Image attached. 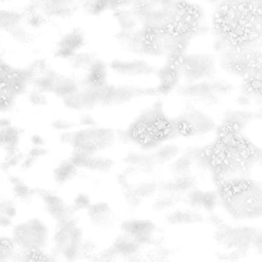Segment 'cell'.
I'll return each instance as SVG.
<instances>
[{
	"instance_id": "cell-1",
	"label": "cell",
	"mask_w": 262,
	"mask_h": 262,
	"mask_svg": "<svg viewBox=\"0 0 262 262\" xmlns=\"http://www.w3.org/2000/svg\"><path fill=\"white\" fill-rule=\"evenodd\" d=\"M113 37L122 51L140 57H164L172 51L174 46L170 35L141 26L119 30Z\"/></svg>"
},
{
	"instance_id": "cell-11",
	"label": "cell",
	"mask_w": 262,
	"mask_h": 262,
	"mask_svg": "<svg viewBox=\"0 0 262 262\" xmlns=\"http://www.w3.org/2000/svg\"><path fill=\"white\" fill-rule=\"evenodd\" d=\"M85 42V37L82 32L74 30L68 33L59 43L58 55L61 57L73 56L76 51L82 48Z\"/></svg>"
},
{
	"instance_id": "cell-2",
	"label": "cell",
	"mask_w": 262,
	"mask_h": 262,
	"mask_svg": "<svg viewBox=\"0 0 262 262\" xmlns=\"http://www.w3.org/2000/svg\"><path fill=\"white\" fill-rule=\"evenodd\" d=\"M221 198L230 214L237 219H251L261 213V189L253 181L242 178L225 181Z\"/></svg>"
},
{
	"instance_id": "cell-14",
	"label": "cell",
	"mask_w": 262,
	"mask_h": 262,
	"mask_svg": "<svg viewBox=\"0 0 262 262\" xmlns=\"http://www.w3.org/2000/svg\"><path fill=\"white\" fill-rule=\"evenodd\" d=\"M84 7L89 14L99 16L111 10V0H85Z\"/></svg>"
},
{
	"instance_id": "cell-9",
	"label": "cell",
	"mask_w": 262,
	"mask_h": 262,
	"mask_svg": "<svg viewBox=\"0 0 262 262\" xmlns=\"http://www.w3.org/2000/svg\"><path fill=\"white\" fill-rule=\"evenodd\" d=\"M173 122L176 134L186 137L205 134L214 127L209 116L192 106H188Z\"/></svg>"
},
{
	"instance_id": "cell-18",
	"label": "cell",
	"mask_w": 262,
	"mask_h": 262,
	"mask_svg": "<svg viewBox=\"0 0 262 262\" xmlns=\"http://www.w3.org/2000/svg\"><path fill=\"white\" fill-rule=\"evenodd\" d=\"M204 4H208V5L214 6V7H219V6L225 5L227 3L231 2L233 0H199Z\"/></svg>"
},
{
	"instance_id": "cell-8",
	"label": "cell",
	"mask_w": 262,
	"mask_h": 262,
	"mask_svg": "<svg viewBox=\"0 0 262 262\" xmlns=\"http://www.w3.org/2000/svg\"><path fill=\"white\" fill-rule=\"evenodd\" d=\"M114 137V133L110 129L91 128L71 136L70 143L78 152L91 156L110 147Z\"/></svg>"
},
{
	"instance_id": "cell-7",
	"label": "cell",
	"mask_w": 262,
	"mask_h": 262,
	"mask_svg": "<svg viewBox=\"0 0 262 262\" xmlns=\"http://www.w3.org/2000/svg\"><path fill=\"white\" fill-rule=\"evenodd\" d=\"M48 230L39 220H30L15 228L13 240L16 247L27 253L42 251L47 245Z\"/></svg>"
},
{
	"instance_id": "cell-4",
	"label": "cell",
	"mask_w": 262,
	"mask_h": 262,
	"mask_svg": "<svg viewBox=\"0 0 262 262\" xmlns=\"http://www.w3.org/2000/svg\"><path fill=\"white\" fill-rule=\"evenodd\" d=\"M131 8L139 26L165 31L180 17L182 0H137Z\"/></svg>"
},
{
	"instance_id": "cell-19",
	"label": "cell",
	"mask_w": 262,
	"mask_h": 262,
	"mask_svg": "<svg viewBox=\"0 0 262 262\" xmlns=\"http://www.w3.org/2000/svg\"><path fill=\"white\" fill-rule=\"evenodd\" d=\"M126 1L130 4V5H133V4H134L136 1H137V0H126Z\"/></svg>"
},
{
	"instance_id": "cell-16",
	"label": "cell",
	"mask_w": 262,
	"mask_h": 262,
	"mask_svg": "<svg viewBox=\"0 0 262 262\" xmlns=\"http://www.w3.org/2000/svg\"><path fill=\"white\" fill-rule=\"evenodd\" d=\"M202 219V217H199V214H194V212L191 211H179L171 214L168 217V220L171 223L174 224H188L191 222H195Z\"/></svg>"
},
{
	"instance_id": "cell-13",
	"label": "cell",
	"mask_w": 262,
	"mask_h": 262,
	"mask_svg": "<svg viewBox=\"0 0 262 262\" xmlns=\"http://www.w3.org/2000/svg\"><path fill=\"white\" fill-rule=\"evenodd\" d=\"M89 214L96 225H104L110 222L111 211L107 205L97 204L89 207Z\"/></svg>"
},
{
	"instance_id": "cell-10",
	"label": "cell",
	"mask_w": 262,
	"mask_h": 262,
	"mask_svg": "<svg viewBox=\"0 0 262 262\" xmlns=\"http://www.w3.org/2000/svg\"><path fill=\"white\" fill-rule=\"evenodd\" d=\"M108 68L117 76L132 79L151 77L157 76L159 73L156 66L142 58L114 59L110 62Z\"/></svg>"
},
{
	"instance_id": "cell-5",
	"label": "cell",
	"mask_w": 262,
	"mask_h": 262,
	"mask_svg": "<svg viewBox=\"0 0 262 262\" xmlns=\"http://www.w3.org/2000/svg\"><path fill=\"white\" fill-rule=\"evenodd\" d=\"M234 90L232 83L223 79L214 77L191 83L179 85V96L191 102L205 105H219Z\"/></svg>"
},
{
	"instance_id": "cell-12",
	"label": "cell",
	"mask_w": 262,
	"mask_h": 262,
	"mask_svg": "<svg viewBox=\"0 0 262 262\" xmlns=\"http://www.w3.org/2000/svg\"><path fill=\"white\" fill-rule=\"evenodd\" d=\"M113 16L119 30H130L139 27V24L131 7H121L113 10Z\"/></svg>"
},
{
	"instance_id": "cell-15",
	"label": "cell",
	"mask_w": 262,
	"mask_h": 262,
	"mask_svg": "<svg viewBox=\"0 0 262 262\" xmlns=\"http://www.w3.org/2000/svg\"><path fill=\"white\" fill-rule=\"evenodd\" d=\"M76 170L77 167L71 161L63 162L55 170L54 177L58 182L65 183L70 181L73 176H76Z\"/></svg>"
},
{
	"instance_id": "cell-17",
	"label": "cell",
	"mask_w": 262,
	"mask_h": 262,
	"mask_svg": "<svg viewBox=\"0 0 262 262\" xmlns=\"http://www.w3.org/2000/svg\"><path fill=\"white\" fill-rule=\"evenodd\" d=\"M178 152H179V149L177 147L166 145L157 150L153 158L156 162L162 163V162H168L170 159L177 156Z\"/></svg>"
},
{
	"instance_id": "cell-3",
	"label": "cell",
	"mask_w": 262,
	"mask_h": 262,
	"mask_svg": "<svg viewBox=\"0 0 262 262\" xmlns=\"http://www.w3.org/2000/svg\"><path fill=\"white\" fill-rule=\"evenodd\" d=\"M139 118L130 128L128 136L142 146H155L176 135L174 122L167 119L159 101Z\"/></svg>"
},
{
	"instance_id": "cell-6",
	"label": "cell",
	"mask_w": 262,
	"mask_h": 262,
	"mask_svg": "<svg viewBox=\"0 0 262 262\" xmlns=\"http://www.w3.org/2000/svg\"><path fill=\"white\" fill-rule=\"evenodd\" d=\"M217 60L211 53L192 52L181 58L178 74L184 83H191L215 77Z\"/></svg>"
}]
</instances>
